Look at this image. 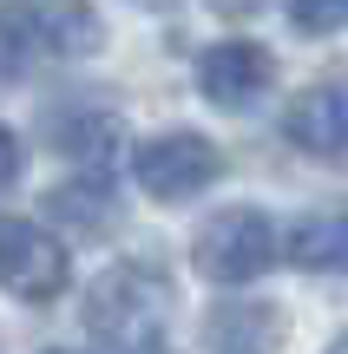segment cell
Listing matches in <instances>:
<instances>
[{
	"label": "cell",
	"instance_id": "obj_13",
	"mask_svg": "<svg viewBox=\"0 0 348 354\" xmlns=\"http://www.w3.org/2000/svg\"><path fill=\"white\" fill-rule=\"evenodd\" d=\"M13 177H20V145H13V131L0 125V190H7Z\"/></svg>",
	"mask_w": 348,
	"mask_h": 354
},
{
	"label": "cell",
	"instance_id": "obj_5",
	"mask_svg": "<svg viewBox=\"0 0 348 354\" xmlns=\"http://www.w3.org/2000/svg\"><path fill=\"white\" fill-rule=\"evenodd\" d=\"M270 73L276 66L257 39H223V46H210L197 59V92L210 105H223V112H244V105H257L270 92Z\"/></svg>",
	"mask_w": 348,
	"mask_h": 354
},
{
	"label": "cell",
	"instance_id": "obj_3",
	"mask_svg": "<svg viewBox=\"0 0 348 354\" xmlns=\"http://www.w3.org/2000/svg\"><path fill=\"white\" fill-rule=\"evenodd\" d=\"M73 263H66V243L53 236L33 216H0V289L20 295V302H53L66 289Z\"/></svg>",
	"mask_w": 348,
	"mask_h": 354
},
{
	"label": "cell",
	"instance_id": "obj_17",
	"mask_svg": "<svg viewBox=\"0 0 348 354\" xmlns=\"http://www.w3.org/2000/svg\"><path fill=\"white\" fill-rule=\"evenodd\" d=\"M53 354H66V348H53Z\"/></svg>",
	"mask_w": 348,
	"mask_h": 354
},
{
	"label": "cell",
	"instance_id": "obj_6",
	"mask_svg": "<svg viewBox=\"0 0 348 354\" xmlns=\"http://www.w3.org/2000/svg\"><path fill=\"white\" fill-rule=\"evenodd\" d=\"M283 131H289V145L309 151V158H342L348 151V92L342 86L296 92L289 112H283Z\"/></svg>",
	"mask_w": 348,
	"mask_h": 354
},
{
	"label": "cell",
	"instance_id": "obj_7",
	"mask_svg": "<svg viewBox=\"0 0 348 354\" xmlns=\"http://www.w3.org/2000/svg\"><path fill=\"white\" fill-rule=\"evenodd\" d=\"M283 335H289V322L276 302H223L204 315V342L217 354H276Z\"/></svg>",
	"mask_w": 348,
	"mask_h": 354
},
{
	"label": "cell",
	"instance_id": "obj_11",
	"mask_svg": "<svg viewBox=\"0 0 348 354\" xmlns=\"http://www.w3.org/2000/svg\"><path fill=\"white\" fill-rule=\"evenodd\" d=\"M46 210L66 216V223H79V230H99L105 216H112V190H105L99 171H92V177H79V184H59L46 197Z\"/></svg>",
	"mask_w": 348,
	"mask_h": 354
},
{
	"label": "cell",
	"instance_id": "obj_16",
	"mask_svg": "<svg viewBox=\"0 0 348 354\" xmlns=\"http://www.w3.org/2000/svg\"><path fill=\"white\" fill-rule=\"evenodd\" d=\"M138 354H152V348H138Z\"/></svg>",
	"mask_w": 348,
	"mask_h": 354
},
{
	"label": "cell",
	"instance_id": "obj_15",
	"mask_svg": "<svg viewBox=\"0 0 348 354\" xmlns=\"http://www.w3.org/2000/svg\"><path fill=\"white\" fill-rule=\"evenodd\" d=\"M329 354H348V335H342V342H336V348H329Z\"/></svg>",
	"mask_w": 348,
	"mask_h": 354
},
{
	"label": "cell",
	"instance_id": "obj_10",
	"mask_svg": "<svg viewBox=\"0 0 348 354\" xmlns=\"http://www.w3.org/2000/svg\"><path fill=\"white\" fill-rule=\"evenodd\" d=\"M289 263L296 269H348V216L315 210L289 230Z\"/></svg>",
	"mask_w": 348,
	"mask_h": 354
},
{
	"label": "cell",
	"instance_id": "obj_2",
	"mask_svg": "<svg viewBox=\"0 0 348 354\" xmlns=\"http://www.w3.org/2000/svg\"><path fill=\"white\" fill-rule=\"evenodd\" d=\"M270 256H276L270 216L244 210V203H237V210H217L204 230H197V243H191L197 276H210V282H250V276L270 269Z\"/></svg>",
	"mask_w": 348,
	"mask_h": 354
},
{
	"label": "cell",
	"instance_id": "obj_1",
	"mask_svg": "<svg viewBox=\"0 0 348 354\" xmlns=\"http://www.w3.org/2000/svg\"><path fill=\"white\" fill-rule=\"evenodd\" d=\"M171 302H178V289H171L165 269H152V263H112L86 289V322H92L99 342L138 354V348H158V335H165V322H171Z\"/></svg>",
	"mask_w": 348,
	"mask_h": 354
},
{
	"label": "cell",
	"instance_id": "obj_8",
	"mask_svg": "<svg viewBox=\"0 0 348 354\" xmlns=\"http://www.w3.org/2000/svg\"><path fill=\"white\" fill-rule=\"evenodd\" d=\"M46 59H59L46 7H7L0 13V79H26Z\"/></svg>",
	"mask_w": 348,
	"mask_h": 354
},
{
	"label": "cell",
	"instance_id": "obj_9",
	"mask_svg": "<svg viewBox=\"0 0 348 354\" xmlns=\"http://www.w3.org/2000/svg\"><path fill=\"white\" fill-rule=\"evenodd\" d=\"M53 145H59L73 165L99 171L105 158L118 151V118L112 112H92V105H66V112L53 118Z\"/></svg>",
	"mask_w": 348,
	"mask_h": 354
},
{
	"label": "cell",
	"instance_id": "obj_14",
	"mask_svg": "<svg viewBox=\"0 0 348 354\" xmlns=\"http://www.w3.org/2000/svg\"><path fill=\"white\" fill-rule=\"evenodd\" d=\"M210 7H217V13H257L263 0H210Z\"/></svg>",
	"mask_w": 348,
	"mask_h": 354
},
{
	"label": "cell",
	"instance_id": "obj_4",
	"mask_svg": "<svg viewBox=\"0 0 348 354\" xmlns=\"http://www.w3.org/2000/svg\"><path fill=\"white\" fill-rule=\"evenodd\" d=\"M131 171H138V190L158 203H184L197 197V190L217 184L223 158L210 138H197V131H158V138L138 145V158H131Z\"/></svg>",
	"mask_w": 348,
	"mask_h": 354
},
{
	"label": "cell",
	"instance_id": "obj_12",
	"mask_svg": "<svg viewBox=\"0 0 348 354\" xmlns=\"http://www.w3.org/2000/svg\"><path fill=\"white\" fill-rule=\"evenodd\" d=\"M289 20L302 33H336V26H348V0H289Z\"/></svg>",
	"mask_w": 348,
	"mask_h": 354
}]
</instances>
